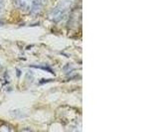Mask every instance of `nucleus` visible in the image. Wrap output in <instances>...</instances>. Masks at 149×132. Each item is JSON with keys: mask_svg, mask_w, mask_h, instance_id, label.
<instances>
[{"mask_svg": "<svg viewBox=\"0 0 149 132\" xmlns=\"http://www.w3.org/2000/svg\"><path fill=\"white\" fill-rule=\"evenodd\" d=\"M33 2H34V0H17L18 6L25 9V10H28L29 8H31Z\"/></svg>", "mask_w": 149, "mask_h": 132, "instance_id": "obj_1", "label": "nucleus"}, {"mask_svg": "<svg viewBox=\"0 0 149 132\" xmlns=\"http://www.w3.org/2000/svg\"><path fill=\"white\" fill-rule=\"evenodd\" d=\"M0 11H1V0H0Z\"/></svg>", "mask_w": 149, "mask_h": 132, "instance_id": "obj_2", "label": "nucleus"}]
</instances>
